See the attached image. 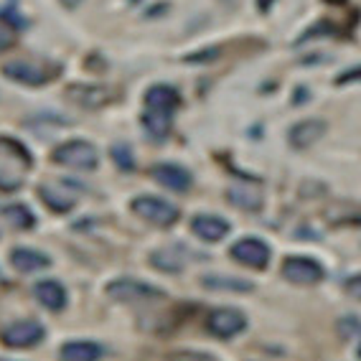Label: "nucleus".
Instances as JSON below:
<instances>
[{
	"label": "nucleus",
	"mask_w": 361,
	"mask_h": 361,
	"mask_svg": "<svg viewBox=\"0 0 361 361\" xmlns=\"http://www.w3.org/2000/svg\"><path fill=\"white\" fill-rule=\"evenodd\" d=\"M130 209L140 216V219L150 221L155 226H171L178 221V209L173 204H168L166 199H158V196H135Z\"/></svg>",
	"instance_id": "1"
},
{
	"label": "nucleus",
	"mask_w": 361,
	"mask_h": 361,
	"mask_svg": "<svg viewBox=\"0 0 361 361\" xmlns=\"http://www.w3.org/2000/svg\"><path fill=\"white\" fill-rule=\"evenodd\" d=\"M54 161L61 163V166H69V168H79V171H94L99 163V155L94 150L92 142H84V140H69L64 145H59L54 150Z\"/></svg>",
	"instance_id": "2"
},
{
	"label": "nucleus",
	"mask_w": 361,
	"mask_h": 361,
	"mask_svg": "<svg viewBox=\"0 0 361 361\" xmlns=\"http://www.w3.org/2000/svg\"><path fill=\"white\" fill-rule=\"evenodd\" d=\"M207 329L216 338H234L247 329V316L237 308H216L207 316Z\"/></svg>",
	"instance_id": "3"
},
{
	"label": "nucleus",
	"mask_w": 361,
	"mask_h": 361,
	"mask_svg": "<svg viewBox=\"0 0 361 361\" xmlns=\"http://www.w3.org/2000/svg\"><path fill=\"white\" fill-rule=\"evenodd\" d=\"M107 295L115 298V300H150V298H163L166 293L161 288H155L150 283H142V280L135 278H120V280H112L107 285Z\"/></svg>",
	"instance_id": "4"
},
{
	"label": "nucleus",
	"mask_w": 361,
	"mask_h": 361,
	"mask_svg": "<svg viewBox=\"0 0 361 361\" xmlns=\"http://www.w3.org/2000/svg\"><path fill=\"white\" fill-rule=\"evenodd\" d=\"M283 278L290 280L293 285H318L326 278V270L321 267V262L310 257H285Z\"/></svg>",
	"instance_id": "5"
},
{
	"label": "nucleus",
	"mask_w": 361,
	"mask_h": 361,
	"mask_svg": "<svg viewBox=\"0 0 361 361\" xmlns=\"http://www.w3.org/2000/svg\"><path fill=\"white\" fill-rule=\"evenodd\" d=\"M232 259H237L239 264H247V267H255V270H264L267 262H270V245H264L262 239L257 237H245L239 239L237 245H232L229 250Z\"/></svg>",
	"instance_id": "6"
},
{
	"label": "nucleus",
	"mask_w": 361,
	"mask_h": 361,
	"mask_svg": "<svg viewBox=\"0 0 361 361\" xmlns=\"http://www.w3.org/2000/svg\"><path fill=\"white\" fill-rule=\"evenodd\" d=\"M44 334L46 329L39 321H18L13 326H8L0 338H3V343L8 348H28V346H36L44 338Z\"/></svg>",
	"instance_id": "7"
},
{
	"label": "nucleus",
	"mask_w": 361,
	"mask_h": 361,
	"mask_svg": "<svg viewBox=\"0 0 361 361\" xmlns=\"http://www.w3.org/2000/svg\"><path fill=\"white\" fill-rule=\"evenodd\" d=\"M329 133V123L326 120H318V117H310V120H300L290 128L288 133V140L295 150L313 148L323 135Z\"/></svg>",
	"instance_id": "8"
},
{
	"label": "nucleus",
	"mask_w": 361,
	"mask_h": 361,
	"mask_svg": "<svg viewBox=\"0 0 361 361\" xmlns=\"http://www.w3.org/2000/svg\"><path fill=\"white\" fill-rule=\"evenodd\" d=\"M150 176H153L161 186L171 188V191H178V194L188 191L191 183H194L191 171L183 168V166H178V163H158V166L150 168Z\"/></svg>",
	"instance_id": "9"
},
{
	"label": "nucleus",
	"mask_w": 361,
	"mask_h": 361,
	"mask_svg": "<svg viewBox=\"0 0 361 361\" xmlns=\"http://www.w3.org/2000/svg\"><path fill=\"white\" fill-rule=\"evenodd\" d=\"M56 71H46L39 64H28V61H11L3 66V77L13 79V82L26 84V87H41V84L51 82Z\"/></svg>",
	"instance_id": "10"
},
{
	"label": "nucleus",
	"mask_w": 361,
	"mask_h": 361,
	"mask_svg": "<svg viewBox=\"0 0 361 361\" xmlns=\"http://www.w3.org/2000/svg\"><path fill=\"white\" fill-rule=\"evenodd\" d=\"M66 97L71 99L79 107H87V110H97L104 102L112 99V92L102 84H71L66 90Z\"/></svg>",
	"instance_id": "11"
},
{
	"label": "nucleus",
	"mask_w": 361,
	"mask_h": 361,
	"mask_svg": "<svg viewBox=\"0 0 361 361\" xmlns=\"http://www.w3.org/2000/svg\"><path fill=\"white\" fill-rule=\"evenodd\" d=\"M178 107H180V94L171 84H153V87L145 92V110L173 115Z\"/></svg>",
	"instance_id": "12"
},
{
	"label": "nucleus",
	"mask_w": 361,
	"mask_h": 361,
	"mask_svg": "<svg viewBox=\"0 0 361 361\" xmlns=\"http://www.w3.org/2000/svg\"><path fill=\"white\" fill-rule=\"evenodd\" d=\"M191 229H194L196 237L204 239V242H221L226 234L232 232L229 221L216 216V214H199V216H194Z\"/></svg>",
	"instance_id": "13"
},
{
	"label": "nucleus",
	"mask_w": 361,
	"mask_h": 361,
	"mask_svg": "<svg viewBox=\"0 0 361 361\" xmlns=\"http://www.w3.org/2000/svg\"><path fill=\"white\" fill-rule=\"evenodd\" d=\"M11 264L18 272H39L51 264V257L39 250H31V247H16L11 252Z\"/></svg>",
	"instance_id": "14"
},
{
	"label": "nucleus",
	"mask_w": 361,
	"mask_h": 361,
	"mask_svg": "<svg viewBox=\"0 0 361 361\" xmlns=\"http://www.w3.org/2000/svg\"><path fill=\"white\" fill-rule=\"evenodd\" d=\"M226 201L242 212H259L264 204V196L257 186H229Z\"/></svg>",
	"instance_id": "15"
},
{
	"label": "nucleus",
	"mask_w": 361,
	"mask_h": 361,
	"mask_svg": "<svg viewBox=\"0 0 361 361\" xmlns=\"http://www.w3.org/2000/svg\"><path fill=\"white\" fill-rule=\"evenodd\" d=\"M36 298H39V303L46 305L49 310H61L66 305V290L64 285H59L56 280H44L33 288Z\"/></svg>",
	"instance_id": "16"
},
{
	"label": "nucleus",
	"mask_w": 361,
	"mask_h": 361,
	"mask_svg": "<svg viewBox=\"0 0 361 361\" xmlns=\"http://www.w3.org/2000/svg\"><path fill=\"white\" fill-rule=\"evenodd\" d=\"M59 356L66 361H94V359H102L104 356V348L99 343H92V341H71L64 343Z\"/></svg>",
	"instance_id": "17"
},
{
	"label": "nucleus",
	"mask_w": 361,
	"mask_h": 361,
	"mask_svg": "<svg viewBox=\"0 0 361 361\" xmlns=\"http://www.w3.org/2000/svg\"><path fill=\"white\" fill-rule=\"evenodd\" d=\"M150 264L155 270L168 272V275H178L183 270V252L178 247H168V250H155L150 255Z\"/></svg>",
	"instance_id": "18"
},
{
	"label": "nucleus",
	"mask_w": 361,
	"mask_h": 361,
	"mask_svg": "<svg viewBox=\"0 0 361 361\" xmlns=\"http://www.w3.org/2000/svg\"><path fill=\"white\" fill-rule=\"evenodd\" d=\"M201 285L209 288V290H226V293H252L255 290V283L242 278H224V275H204Z\"/></svg>",
	"instance_id": "19"
},
{
	"label": "nucleus",
	"mask_w": 361,
	"mask_h": 361,
	"mask_svg": "<svg viewBox=\"0 0 361 361\" xmlns=\"http://www.w3.org/2000/svg\"><path fill=\"white\" fill-rule=\"evenodd\" d=\"M171 117L173 115H163V112L145 110L142 112V128L153 140H163V137L171 133Z\"/></svg>",
	"instance_id": "20"
},
{
	"label": "nucleus",
	"mask_w": 361,
	"mask_h": 361,
	"mask_svg": "<svg viewBox=\"0 0 361 361\" xmlns=\"http://www.w3.org/2000/svg\"><path fill=\"white\" fill-rule=\"evenodd\" d=\"M39 196H41V201H44L46 207L51 209V212H56V214H66V212H71V209H74V199H71L69 194H64V191L54 188V186H41Z\"/></svg>",
	"instance_id": "21"
},
{
	"label": "nucleus",
	"mask_w": 361,
	"mask_h": 361,
	"mask_svg": "<svg viewBox=\"0 0 361 361\" xmlns=\"http://www.w3.org/2000/svg\"><path fill=\"white\" fill-rule=\"evenodd\" d=\"M3 219H6L11 226H16V229H31V226L36 224L31 209L23 207V204H13V207L3 209Z\"/></svg>",
	"instance_id": "22"
},
{
	"label": "nucleus",
	"mask_w": 361,
	"mask_h": 361,
	"mask_svg": "<svg viewBox=\"0 0 361 361\" xmlns=\"http://www.w3.org/2000/svg\"><path fill=\"white\" fill-rule=\"evenodd\" d=\"M112 161L123 171H135V158H133L128 145H112Z\"/></svg>",
	"instance_id": "23"
},
{
	"label": "nucleus",
	"mask_w": 361,
	"mask_h": 361,
	"mask_svg": "<svg viewBox=\"0 0 361 361\" xmlns=\"http://www.w3.org/2000/svg\"><path fill=\"white\" fill-rule=\"evenodd\" d=\"M336 28H334V23H329V20H321V23H316V26L310 28V31H305L303 36H300V41H305V39H316V36H329V33H334ZM298 41V44H300Z\"/></svg>",
	"instance_id": "24"
},
{
	"label": "nucleus",
	"mask_w": 361,
	"mask_h": 361,
	"mask_svg": "<svg viewBox=\"0 0 361 361\" xmlns=\"http://www.w3.org/2000/svg\"><path fill=\"white\" fill-rule=\"evenodd\" d=\"M338 331H341L343 338H351V336L359 334L361 326H359V321H356V318L351 316V318H343V321H338Z\"/></svg>",
	"instance_id": "25"
},
{
	"label": "nucleus",
	"mask_w": 361,
	"mask_h": 361,
	"mask_svg": "<svg viewBox=\"0 0 361 361\" xmlns=\"http://www.w3.org/2000/svg\"><path fill=\"white\" fill-rule=\"evenodd\" d=\"M354 82H361V64L351 66L348 71H343V74L336 77V84H338V87H343V84H354Z\"/></svg>",
	"instance_id": "26"
},
{
	"label": "nucleus",
	"mask_w": 361,
	"mask_h": 361,
	"mask_svg": "<svg viewBox=\"0 0 361 361\" xmlns=\"http://www.w3.org/2000/svg\"><path fill=\"white\" fill-rule=\"evenodd\" d=\"M16 44V31L8 23H0V51H6Z\"/></svg>",
	"instance_id": "27"
},
{
	"label": "nucleus",
	"mask_w": 361,
	"mask_h": 361,
	"mask_svg": "<svg viewBox=\"0 0 361 361\" xmlns=\"http://www.w3.org/2000/svg\"><path fill=\"white\" fill-rule=\"evenodd\" d=\"M346 293L354 298V300H359V303H361V275H356V278L348 280V283H346Z\"/></svg>",
	"instance_id": "28"
},
{
	"label": "nucleus",
	"mask_w": 361,
	"mask_h": 361,
	"mask_svg": "<svg viewBox=\"0 0 361 361\" xmlns=\"http://www.w3.org/2000/svg\"><path fill=\"white\" fill-rule=\"evenodd\" d=\"M216 56V49H212V51H201V54H191V56H186V61H209V59Z\"/></svg>",
	"instance_id": "29"
},
{
	"label": "nucleus",
	"mask_w": 361,
	"mask_h": 361,
	"mask_svg": "<svg viewBox=\"0 0 361 361\" xmlns=\"http://www.w3.org/2000/svg\"><path fill=\"white\" fill-rule=\"evenodd\" d=\"M272 3H275V0H257L259 13H267V11H270V8H272Z\"/></svg>",
	"instance_id": "30"
},
{
	"label": "nucleus",
	"mask_w": 361,
	"mask_h": 361,
	"mask_svg": "<svg viewBox=\"0 0 361 361\" xmlns=\"http://www.w3.org/2000/svg\"><path fill=\"white\" fill-rule=\"evenodd\" d=\"M82 0H61V6H66V8H77Z\"/></svg>",
	"instance_id": "31"
},
{
	"label": "nucleus",
	"mask_w": 361,
	"mask_h": 361,
	"mask_svg": "<svg viewBox=\"0 0 361 361\" xmlns=\"http://www.w3.org/2000/svg\"><path fill=\"white\" fill-rule=\"evenodd\" d=\"M221 3H226V6H229V8H237L239 3H242V0H221Z\"/></svg>",
	"instance_id": "32"
},
{
	"label": "nucleus",
	"mask_w": 361,
	"mask_h": 361,
	"mask_svg": "<svg viewBox=\"0 0 361 361\" xmlns=\"http://www.w3.org/2000/svg\"><path fill=\"white\" fill-rule=\"evenodd\" d=\"M326 3H331V6H341V3H346V0H326Z\"/></svg>",
	"instance_id": "33"
},
{
	"label": "nucleus",
	"mask_w": 361,
	"mask_h": 361,
	"mask_svg": "<svg viewBox=\"0 0 361 361\" xmlns=\"http://www.w3.org/2000/svg\"><path fill=\"white\" fill-rule=\"evenodd\" d=\"M359 359H361V346H359Z\"/></svg>",
	"instance_id": "34"
}]
</instances>
